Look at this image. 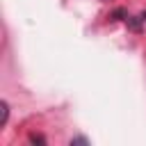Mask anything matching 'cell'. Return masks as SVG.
<instances>
[{
	"mask_svg": "<svg viewBox=\"0 0 146 146\" xmlns=\"http://www.w3.org/2000/svg\"><path fill=\"white\" fill-rule=\"evenodd\" d=\"M110 18H112V21H123V18H128V11L119 7V9H114V11L110 14Z\"/></svg>",
	"mask_w": 146,
	"mask_h": 146,
	"instance_id": "cell-1",
	"label": "cell"
},
{
	"mask_svg": "<svg viewBox=\"0 0 146 146\" xmlns=\"http://www.w3.org/2000/svg\"><path fill=\"white\" fill-rule=\"evenodd\" d=\"M0 110H2V121H0V123L5 125V123H7V119H9V105L2 100V103H0Z\"/></svg>",
	"mask_w": 146,
	"mask_h": 146,
	"instance_id": "cell-2",
	"label": "cell"
},
{
	"mask_svg": "<svg viewBox=\"0 0 146 146\" xmlns=\"http://www.w3.org/2000/svg\"><path fill=\"white\" fill-rule=\"evenodd\" d=\"M30 141H32V144H41V146H43V144H46V137H43V135L32 132V135H30Z\"/></svg>",
	"mask_w": 146,
	"mask_h": 146,
	"instance_id": "cell-3",
	"label": "cell"
},
{
	"mask_svg": "<svg viewBox=\"0 0 146 146\" xmlns=\"http://www.w3.org/2000/svg\"><path fill=\"white\" fill-rule=\"evenodd\" d=\"M125 21H128V25H130V27H132V30H135V32H139V30H141V23H139V21H137V18H130V16H128V18H125Z\"/></svg>",
	"mask_w": 146,
	"mask_h": 146,
	"instance_id": "cell-4",
	"label": "cell"
},
{
	"mask_svg": "<svg viewBox=\"0 0 146 146\" xmlns=\"http://www.w3.org/2000/svg\"><path fill=\"white\" fill-rule=\"evenodd\" d=\"M71 144H89L84 137H75V139H71Z\"/></svg>",
	"mask_w": 146,
	"mask_h": 146,
	"instance_id": "cell-5",
	"label": "cell"
}]
</instances>
